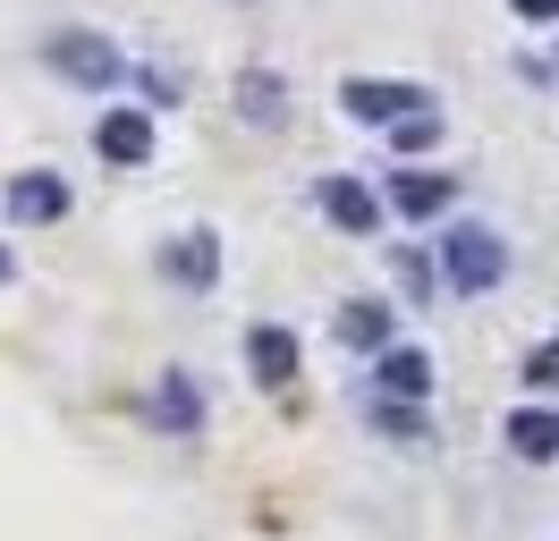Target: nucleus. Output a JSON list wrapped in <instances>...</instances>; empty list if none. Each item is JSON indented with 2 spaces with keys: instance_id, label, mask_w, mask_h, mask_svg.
Returning <instances> with one entry per match:
<instances>
[{
  "instance_id": "1",
  "label": "nucleus",
  "mask_w": 559,
  "mask_h": 541,
  "mask_svg": "<svg viewBox=\"0 0 559 541\" xmlns=\"http://www.w3.org/2000/svg\"><path fill=\"white\" fill-rule=\"evenodd\" d=\"M441 270H450V288H466V297H484V288H500V270H509V245L491 229H450L441 237Z\"/></svg>"
},
{
  "instance_id": "2",
  "label": "nucleus",
  "mask_w": 559,
  "mask_h": 541,
  "mask_svg": "<svg viewBox=\"0 0 559 541\" xmlns=\"http://www.w3.org/2000/svg\"><path fill=\"white\" fill-rule=\"evenodd\" d=\"M43 60L60 68L69 85H94V94H103V85H119V51H110V34L60 26V34H51V43H43Z\"/></svg>"
},
{
  "instance_id": "3",
  "label": "nucleus",
  "mask_w": 559,
  "mask_h": 541,
  "mask_svg": "<svg viewBox=\"0 0 559 541\" xmlns=\"http://www.w3.org/2000/svg\"><path fill=\"white\" fill-rule=\"evenodd\" d=\"M340 110H348V119H365V128H399V119H416V110H432V101H424L416 85H382V76H348V85H340Z\"/></svg>"
},
{
  "instance_id": "4",
  "label": "nucleus",
  "mask_w": 559,
  "mask_h": 541,
  "mask_svg": "<svg viewBox=\"0 0 559 541\" xmlns=\"http://www.w3.org/2000/svg\"><path fill=\"white\" fill-rule=\"evenodd\" d=\"M60 212H69V178H51V169H26V178H9V220L43 229V220H60Z\"/></svg>"
},
{
  "instance_id": "5",
  "label": "nucleus",
  "mask_w": 559,
  "mask_h": 541,
  "mask_svg": "<svg viewBox=\"0 0 559 541\" xmlns=\"http://www.w3.org/2000/svg\"><path fill=\"white\" fill-rule=\"evenodd\" d=\"M246 364H254L263 389H288V381H297V338L280 330V322H254V330H246Z\"/></svg>"
},
{
  "instance_id": "6",
  "label": "nucleus",
  "mask_w": 559,
  "mask_h": 541,
  "mask_svg": "<svg viewBox=\"0 0 559 541\" xmlns=\"http://www.w3.org/2000/svg\"><path fill=\"white\" fill-rule=\"evenodd\" d=\"M94 144H103V161L136 169V161H153V119H144V110H103Z\"/></svg>"
},
{
  "instance_id": "7",
  "label": "nucleus",
  "mask_w": 559,
  "mask_h": 541,
  "mask_svg": "<svg viewBox=\"0 0 559 541\" xmlns=\"http://www.w3.org/2000/svg\"><path fill=\"white\" fill-rule=\"evenodd\" d=\"M322 212H331V229L365 237V229H373V212H382V203H373V187H365V178H322Z\"/></svg>"
},
{
  "instance_id": "8",
  "label": "nucleus",
  "mask_w": 559,
  "mask_h": 541,
  "mask_svg": "<svg viewBox=\"0 0 559 541\" xmlns=\"http://www.w3.org/2000/svg\"><path fill=\"white\" fill-rule=\"evenodd\" d=\"M509 448H518L525 466H551L559 457V414L551 406H518V414H509Z\"/></svg>"
},
{
  "instance_id": "9",
  "label": "nucleus",
  "mask_w": 559,
  "mask_h": 541,
  "mask_svg": "<svg viewBox=\"0 0 559 541\" xmlns=\"http://www.w3.org/2000/svg\"><path fill=\"white\" fill-rule=\"evenodd\" d=\"M340 338L365 347V356H390V313L373 297H348V304H340Z\"/></svg>"
},
{
  "instance_id": "10",
  "label": "nucleus",
  "mask_w": 559,
  "mask_h": 541,
  "mask_svg": "<svg viewBox=\"0 0 559 541\" xmlns=\"http://www.w3.org/2000/svg\"><path fill=\"white\" fill-rule=\"evenodd\" d=\"M390 203H399L407 220H432V212L450 203V178H432V169H399V178H390Z\"/></svg>"
},
{
  "instance_id": "11",
  "label": "nucleus",
  "mask_w": 559,
  "mask_h": 541,
  "mask_svg": "<svg viewBox=\"0 0 559 541\" xmlns=\"http://www.w3.org/2000/svg\"><path fill=\"white\" fill-rule=\"evenodd\" d=\"M382 389H390L399 406H416L424 389H432V364H424L416 347H390V356H382Z\"/></svg>"
},
{
  "instance_id": "12",
  "label": "nucleus",
  "mask_w": 559,
  "mask_h": 541,
  "mask_svg": "<svg viewBox=\"0 0 559 541\" xmlns=\"http://www.w3.org/2000/svg\"><path fill=\"white\" fill-rule=\"evenodd\" d=\"M170 270L187 279V288H212V270H221V237L187 229V237H178V254H170Z\"/></svg>"
},
{
  "instance_id": "13",
  "label": "nucleus",
  "mask_w": 559,
  "mask_h": 541,
  "mask_svg": "<svg viewBox=\"0 0 559 541\" xmlns=\"http://www.w3.org/2000/svg\"><path fill=\"white\" fill-rule=\"evenodd\" d=\"M238 101H246V119H254V128H280V110H288V101H280V76H263V68L238 76Z\"/></svg>"
},
{
  "instance_id": "14",
  "label": "nucleus",
  "mask_w": 559,
  "mask_h": 541,
  "mask_svg": "<svg viewBox=\"0 0 559 541\" xmlns=\"http://www.w3.org/2000/svg\"><path fill=\"white\" fill-rule=\"evenodd\" d=\"M153 414H162V423H170V432H195V389H187V381H162V406H153Z\"/></svg>"
},
{
  "instance_id": "15",
  "label": "nucleus",
  "mask_w": 559,
  "mask_h": 541,
  "mask_svg": "<svg viewBox=\"0 0 559 541\" xmlns=\"http://www.w3.org/2000/svg\"><path fill=\"white\" fill-rule=\"evenodd\" d=\"M390 144H399V153H424V144H441V119L416 110V119H399V128H390Z\"/></svg>"
},
{
  "instance_id": "16",
  "label": "nucleus",
  "mask_w": 559,
  "mask_h": 541,
  "mask_svg": "<svg viewBox=\"0 0 559 541\" xmlns=\"http://www.w3.org/2000/svg\"><path fill=\"white\" fill-rule=\"evenodd\" d=\"M525 381H534V389H559V338H543V347L525 356Z\"/></svg>"
},
{
  "instance_id": "17",
  "label": "nucleus",
  "mask_w": 559,
  "mask_h": 541,
  "mask_svg": "<svg viewBox=\"0 0 559 541\" xmlns=\"http://www.w3.org/2000/svg\"><path fill=\"white\" fill-rule=\"evenodd\" d=\"M509 9H518V17H534V26H551V17H559V0H509Z\"/></svg>"
},
{
  "instance_id": "18",
  "label": "nucleus",
  "mask_w": 559,
  "mask_h": 541,
  "mask_svg": "<svg viewBox=\"0 0 559 541\" xmlns=\"http://www.w3.org/2000/svg\"><path fill=\"white\" fill-rule=\"evenodd\" d=\"M0 279H9V254H0Z\"/></svg>"
}]
</instances>
